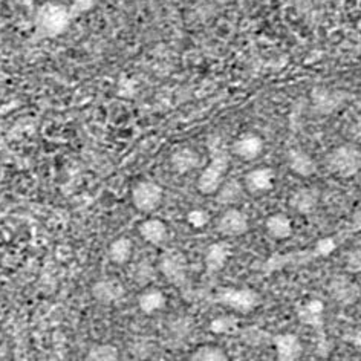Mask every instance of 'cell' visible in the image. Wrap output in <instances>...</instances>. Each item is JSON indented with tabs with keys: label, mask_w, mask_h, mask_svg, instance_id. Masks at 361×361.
Masks as SVG:
<instances>
[{
	"label": "cell",
	"mask_w": 361,
	"mask_h": 361,
	"mask_svg": "<svg viewBox=\"0 0 361 361\" xmlns=\"http://www.w3.org/2000/svg\"><path fill=\"white\" fill-rule=\"evenodd\" d=\"M297 317L311 328H322L324 324V303L319 299L306 300L297 306Z\"/></svg>",
	"instance_id": "cell-21"
},
{
	"label": "cell",
	"mask_w": 361,
	"mask_h": 361,
	"mask_svg": "<svg viewBox=\"0 0 361 361\" xmlns=\"http://www.w3.org/2000/svg\"><path fill=\"white\" fill-rule=\"evenodd\" d=\"M201 153L193 147H179L170 157V167L176 175H188L201 166Z\"/></svg>",
	"instance_id": "cell-18"
},
{
	"label": "cell",
	"mask_w": 361,
	"mask_h": 361,
	"mask_svg": "<svg viewBox=\"0 0 361 361\" xmlns=\"http://www.w3.org/2000/svg\"><path fill=\"white\" fill-rule=\"evenodd\" d=\"M188 361H230V357L222 346L201 345L192 352Z\"/></svg>",
	"instance_id": "cell-25"
},
{
	"label": "cell",
	"mask_w": 361,
	"mask_h": 361,
	"mask_svg": "<svg viewBox=\"0 0 361 361\" xmlns=\"http://www.w3.org/2000/svg\"><path fill=\"white\" fill-rule=\"evenodd\" d=\"M98 0H72L71 5V11L72 14H85L92 11L97 6Z\"/></svg>",
	"instance_id": "cell-30"
},
{
	"label": "cell",
	"mask_w": 361,
	"mask_h": 361,
	"mask_svg": "<svg viewBox=\"0 0 361 361\" xmlns=\"http://www.w3.org/2000/svg\"><path fill=\"white\" fill-rule=\"evenodd\" d=\"M231 157L243 162L259 159L265 152V141L256 132H243L238 135L230 146Z\"/></svg>",
	"instance_id": "cell-9"
},
{
	"label": "cell",
	"mask_w": 361,
	"mask_h": 361,
	"mask_svg": "<svg viewBox=\"0 0 361 361\" xmlns=\"http://www.w3.org/2000/svg\"><path fill=\"white\" fill-rule=\"evenodd\" d=\"M166 306L167 295L164 291H161L159 288L147 286L144 288L141 294L138 295V308L146 315H153L162 310H166Z\"/></svg>",
	"instance_id": "cell-20"
},
{
	"label": "cell",
	"mask_w": 361,
	"mask_h": 361,
	"mask_svg": "<svg viewBox=\"0 0 361 361\" xmlns=\"http://www.w3.org/2000/svg\"><path fill=\"white\" fill-rule=\"evenodd\" d=\"M210 161L202 170L196 180L197 192L204 196H214L221 185L227 180L230 170L231 152L230 147L219 138H213L210 142Z\"/></svg>",
	"instance_id": "cell-1"
},
{
	"label": "cell",
	"mask_w": 361,
	"mask_h": 361,
	"mask_svg": "<svg viewBox=\"0 0 361 361\" xmlns=\"http://www.w3.org/2000/svg\"><path fill=\"white\" fill-rule=\"evenodd\" d=\"M264 228L271 239L282 242V240H288L293 238L294 222H293L290 214L277 212V213H271L267 216V219L264 222Z\"/></svg>",
	"instance_id": "cell-17"
},
{
	"label": "cell",
	"mask_w": 361,
	"mask_h": 361,
	"mask_svg": "<svg viewBox=\"0 0 361 361\" xmlns=\"http://www.w3.org/2000/svg\"><path fill=\"white\" fill-rule=\"evenodd\" d=\"M329 294L336 303L341 306H352L360 300L361 288L354 279H350V276L340 274L334 276L329 282Z\"/></svg>",
	"instance_id": "cell-10"
},
{
	"label": "cell",
	"mask_w": 361,
	"mask_h": 361,
	"mask_svg": "<svg viewBox=\"0 0 361 361\" xmlns=\"http://www.w3.org/2000/svg\"><path fill=\"white\" fill-rule=\"evenodd\" d=\"M312 107H315L320 114H332L336 109L346 103L345 94L338 90H331L326 87H315L311 92Z\"/></svg>",
	"instance_id": "cell-19"
},
{
	"label": "cell",
	"mask_w": 361,
	"mask_h": 361,
	"mask_svg": "<svg viewBox=\"0 0 361 361\" xmlns=\"http://www.w3.org/2000/svg\"><path fill=\"white\" fill-rule=\"evenodd\" d=\"M277 361H300L305 352L302 338L294 332L277 334L273 338Z\"/></svg>",
	"instance_id": "cell-13"
},
{
	"label": "cell",
	"mask_w": 361,
	"mask_h": 361,
	"mask_svg": "<svg viewBox=\"0 0 361 361\" xmlns=\"http://www.w3.org/2000/svg\"><path fill=\"white\" fill-rule=\"evenodd\" d=\"M216 231L222 239H236L242 238L250 231V218L248 214L240 210L239 207H230L225 209L216 219Z\"/></svg>",
	"instance_id": "cell-7"
},
{
	"label": "cell",
	"mask_w": 361,
	"mask_h": 361,
	"mask_svg": "<svg viewBox=\"0 0 361 361\" xmlns=\"http://www.w3.org/2000/svg\"><path fill=\"white\" fill-rule=\"evenodd\" d=\"M346 269L349 274H361V248H354L348 252Z\"/></svg>",
	"instance_id": "cell-29"
},
{
	"label": "cell",
	"mask_w": 361,
	"mask_h": 361,
	"mask_svg": "<svg viewBox=\"0 0 361 361\" xmlns=\"http://www.w3.org/2000/svg\"><path fill=\"white\" fill-rule=\"evenodd\" d=\"M209 329L218 336H228V334H236L240 329V320L236 314H225L219 315L210 322Z\"/></svg>",
	"instance_id": "cell-26"
},
{
	"label": "cell",
	"mask_w": 361,
	"mask_h": 361,
	"mask_svg": "<svg viewBox=\"0 0 361 361\" xmlns=\"http://www.w3.org/2000/svg\"><path fill=\"white\" fill-rule=\"evenodd\" d=\"M231 256H233V247L230 240L221 239L210 243V245L207 247L205 255H204V265H205L207 273L210 274L219 273V271H222L225 267H227Z\"/></svg>",
	"instance_id": "cell-14"
},
{
	"label": "cell",
	"mask_w": 361,
	"mask_h": 361,
	"mask_svg": "<svg viewBox=\"0 0 361 361\" xmlns=\"http://www.w3.org/2000/svg\"><path fill=\"white\" fill-rule=\"evenodd\" d=\"M243 195H247V192L242 180L227 178V180L221 185L218 193L214 195V200L219 205H224L225 209H230V207H236Z\"/></svg>",
	"instance_id": "cell-22"
},
{
	"label": "cell",
	"mask_w": 361,
	"mask_h": 361,
	"mask_svg": "<svg viewBox=\"0 0 361 361\" xmlns=\"http://www.w3.org/2000/svg\"><path fill=\"white\" fill-rule=\"evenodd\" d=\"M133 256V240L128 236H120L111 242L107 248V257L112 264L123 267L128 265Z\"/></svg>",
	"instance_id": "cell-23"
},
{
	"label": "cell",
	"mask_w": 361,
	"mask_h": 361,
	"mask_svg": "<svg viewBox=\"0 0 361 361\" xmlns=\"http://www.w3.org/2000/svg\"><path fill=\"white\" fill-rule=\"evenodd\" d=\"M322 201L320 188L314 185L299 187L288 197V205L293 212L302 216H310L319 209Z\"/></svg>",
	"instance_id": "cell-11"
},
{
	"label": "cell",
	"mask_w": 361,
	"mask_h": 361,
	"mask_svg": "<svg viewBox=\"0 0 361 361\" xmlns=\"http://www.w3.org/2000/svg\"><path fill=\"white\" fill-rule=\"evenodd\" d=\"M83 361H120V349L112 343H98L89 348Z\"/></svg>",
	"instance_id": "cell-24"
},
{
	"label": "cell",
	"mask_w": 361,
	"mask_h": 361,
	"mask_svg": "<svg viewBox=\"0 0 361 361\" xmlns=\"http://www.w3.org/2000/svg\"><path fill=\"white\" fill-rule=\"evenodd\" d=\"M90 294L94 299L102 305H112L120 302L126 295V288L118 281V279L106 277L97 281L92 286H90Z\"/></svg>",
	"instance_id": "cell-15"
},
{
	"label": "cell",
	"mask_w": 361,
	"mask_h": 361,
	"mask_svg": "<svg viewBox=\"0 0 361 361\" xmlns=\"http://www.w3.org/2000/svg\"><path fill=\"white\" fill-rule=\"evenodd\" d=\"M355 104H357V107H358V109L361 111V97H360V98H358V100L355 102Z\"/></svg>",
	"instance_id": "cell-31"
},
{
	"label": "cell",
	"mask_w": 361,
	"mask_h": 361,
	"mask_svg": "<svg viewBox=\"0 0 361 361\" xmlns=\"http://www.w3.org/2000/svg\"><path fill=\"white\" fill-rule=\"evenodd\" d=\"M71 8L59 2L43 4L35 14V28L47 39L59 37L68 30L72 19Z\"/></svg>",
	"instance_id": "cell-3"
},
{
	"label": "cell",
	"mask_w": 361,
	"mask_h": 361,
	"mask_svg": "<svg viewBox=\"0 0 361 361\" xmlns=\"http://www.w3.org/2000/svg\"><path fill=\"white\" fill-rule=\"evenodd\" d=\"M216 300L225 308L238 314H248L257 310L262 305V295L248 286L221 288L216 294Z\"/></svg>",
	"instance_id": "cell-4"
},
{
	"label": "cell",
	"mask_w": 361,
	"mask_h": 361,
	"mask_svg": "<svg viewBox=\"0 0 361 361\" xmlns=\"http://www.w3.org/2000/svg\"><path fill=\"white\" fill-rule=\"evenodd\" d=\"M158 271L170 285L180 288L187 283L188 259L184 252L178 248L166 250L159 256Z\"/></svg>",
	"instance_id": "cell-6"
},
{
	"label": "cell",
	"mask_w": 361,
	"mask_h": 361,
	"mask_svg": "<svg viewBox=\"0 0 361 361\" xmlns=\"http://www.w3.org/2000/svg\"><path fill=\"white\" fill-rule=\"evenodd\" d=\"M277 183L276 170L269 166H257L248 170L242 179L247 195L264 196L274 190Z\"/></svg>",
	"instance_id": "cell-8"
},
{
	"label": "cell",
	"mask_w": 361,
	"mask_h": 361,
	"mask_svg": "<svg viewBox=\"0 0 361 361\" xmlns=\"http://www.w3.org/2000/svg\"><path fill=\"white\" fill-rule=\"evenodd\" d=\"M164 188L152 179L138 180V183L132 187L130 192L132 205L140 213L144 214L155 213L162 205V202H164Z\"/></svg>",
	"instance_id": "cell-5"
},
{
	"label": "cell",
	"mask_w": 361,
	"mask_h": 361,
	"mask_svg": "<svg viewBox=\"0 0 361 361\" xmlns=\"http://www.w3.org/2000/svg\"><path fill=\"white\" fill-rule=\"evenodd\" d=\"M323 166L334 178H355L361 171V147L354 142L337 144L324 155Z\"/></svg>",
	"instance_id": "cell-2"
},
{
	"label": "cell",
	"mask_w": 361,
	"mask_h": 361,
	"mask_svg": "<svg viewBox=\"0 0 361 361\" xmlns=\"http://www.w3.org/2000/svg\"><path fill=\"white\" fill-rule=\"evenodd\" d=\"M155 274L157 271L147 262H141V264L135 269V281H137L140 285H144L147 288L150 282L155 281Z\"/></svg>",
	"instance_id": "cell-28"
},
{
	"label": "cell",
	"mask_w": 361,
	"mask_h": 361,
	"mask_svg": "<svg viewBox=\"0 0 361 361\" xmlns=\"http://www.w3.org/2000/svg\"><path fill=\"white\" fill-rule=\"evenodd\" d=\"M185 221L195 230H204L210 224L212 216L204 209H192L185 214Z\"/></svg>",
	"instance_id": "cell-27"
},
{
	"label": "cell",
	"mask_w": 361,
	"mask_h": 361,
	"mask_svg": "<svg viewBox=\"0 0 361 361\" xmlns=\"http://www.w3.org/2000/svg\"><path fill=\"white\" fill-rule=\"evenodd\" d=\"M286 161V167L291 173L297 178L302 179H310L315 173H317V162L311 157V153L306 152L302 147H290L286 150L285 155Z\"/></svg>",
	"instance_id": "cell-12"
},
{
	"label": "cell",
	"mask_w": 361,
	"mask_h": 361,
	"mask_svg": "<svg viewBox=\"0 0 361 361\" xmlns=\"http://www.w3.org/2000/svg\"><path fill=\"white\" fill-rule=\"evenodd\" d=\"M138 233L141 239L152 247L161 248L169 240L167 224L159 218H147L138 225Z\"/></svg>",
	"instance_id": "cell-16"
}]
</instances>
